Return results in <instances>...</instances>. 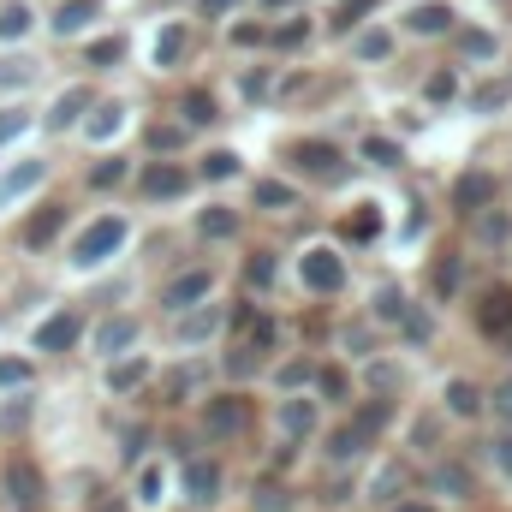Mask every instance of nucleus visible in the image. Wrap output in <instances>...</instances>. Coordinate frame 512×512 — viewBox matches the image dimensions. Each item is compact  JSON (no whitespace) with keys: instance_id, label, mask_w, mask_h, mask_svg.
I'll return each mask as SVG.
<instances>
[{"instance_id":"4d7b16f0","label":"nucleus","mask_w":512,"mask_h":512,"mask_svg":"<svg viewBox=\"0 0 512 512\" xmlns=\"http://www.w3.org/2000/svg\"><path fill=\"white\" fill-rule=\"evenodd\" d=\"M489 417H495L501 429H512V370H507L495 387H489Z\"/></svg>"},{"instance_id":"f3484780","label":"nucleus","mask_w":512,"mask_h":512,"mask_svg":"<svg viewBox=\"0 0 512 512\" xmlns=\"http://www.w3.org/2000/svg\"><path fill=\"white\" fill-rule=\"evenodd\" d=\"M435 411L447 417V429L483 423L489 417V387L477 382V376H465V370H453V376H441V387H435Z\"/></svg>"},{"instance_id":"49530a36","label":"nucleus","mask_w":512,"mask_h":512,"mask_svg":"<svg viewBox=\"0 0 512 512\" xmlns=\"http://www.w3.org/2000/svg\"><path fill=\"white\" fill-rule=\"evenodd\" d=\"M6 501H12V507H42V477H36V465H30V459H12V465H6Z\"/></svg>"},{"instance_id":"a18cd8bd","label":"nucleus","mask_w":512,"mask_h":512,"mask_svg":"<svg viewBox=\"0 0 512 512\" xmlns=\"http://www.w3.org/2000/svg\"><path fill=\"white\" fill-rule=\"evenodd\" d=\"M131 179H137V161H126L120 149L84 167V185H90V191H120V185H131Z\"/></svg>"},{"instance_id":"680f3d73","label":"nucleus","mask_w":512,"mask_h":512,"mask_svg":"<svg viewBox=\"0 0 512 512\" xmlns=\"http://www.w3.org/2000/svg\"><path fill=\"white\" fill-rule=\"evenodd\" d=\"M239 90H245V96H262V90H268V72H262V66H251V72H245V78H239Z\"/></svg>"},{"instance_id":"4be33fe9","label":"nucleus","mask_w":512,"mask_h":512,"mask_svg":"<svg viewBox=\"0 0 512 512\" xmlns=\"http://www.w3.org/2000/svg\"><path fill=\"white\" fill-rule=\"evenodd\" d=\"M423 501H447V507H465L471 501V489H477V477H471V465L465 459H453V453H441V459H429L423 465Z\"/></svg>"},{"instance_id":"f257e3e1","label":"nucleus","mask_w":512,"mask_h":512,"mask_svg":"<svg viewBox=\"0 0 512 512\" xmlns=\"http://www.w3.org/2000/svg\"><path fill=\"white\" fill-rule=\"evenodd\" d=\"M126 245H131V215L102 209V215H90V221H78L66 233V268L78 280H96V274H108L126 256Z\"/></svg>"},{"instance_id":"338daca9","label":"nucleus","mask_w":512,"mask_h":512,"mask_svg":"<svg viewBox=\"0 0 512 512\" xmlns=\"http://www.w3.org/2000/svg\"><path fill=\"white\" fill-rule=\"evenodd\" d=\"M0 328H6V316H0Z\"/></svg>"},{"instance_id":"c756f323","label":"nucleus","mask_w":512,"mask_h":512,"mask_svg":"<svg viewBox=\"0 0 512 512\" xmlns=\"http://www.w3.org/2000/svg\"><path fill=\"white\" fill-rule=\"evenodd\" d=\"M42 84V60L30 48H0V102H24V90Z\"/></svg>"},{"instance_id":"dca6fc26","label":"nucleus","mask_w":512,"mask_h":512,"mask_svg":"<svg viewBox=\"0 0 512 512\" xmlns=\"http://www.w3.org/2000/svg\"><path fill=\"white\" fill-rule=\"evenodd\" d=\"M54 179V161L48 155H18V161H0V215H24L30 197H42V185Z\"/></svg>"},{"instance_id":"58836bf2","label":"nucleus","mask_w":512,"mask_h":512,"mask_svg":"<svg viewBox=\"0 0 512 512\" xmlns=\"http://www.w3.org/2000/svg\"><path fill=\"white\" fill-rule=\"evenodd\" d=\"M411 310V292L399 286V280H382V286H370V304H364V322H376V328H399V316Z\"/></svg>"},{"instance_id":"052dcab7","label":"nucleus","mask_w":512,"mask_h":512,"mask_svg":"<svg viewBox=\"0 0 512 512\" xmlns=\"http://www.w3.org/2000/svg\"><path fill=\"white\" fill-rule=\"evenodd\" d=\"M453 90H459V78H453V72H435V78H429V90H423V102H447Z\"/></svg>"},{"instance_id":"a878e982","label":"nucleus","mask_w":512,"mask_h":512,"mask_svg":"<svg viewBox=\"0 0 512 512\" xmlns=\"http://www.w3.org/2000/svg\"><path fill=\"white\" fill-rule=\"evenodd\" d=\"M501 203V173H489V167H465L459 179H453V209L471 221V215H483V209H495Z\"/></svg>"},{"instance_id":"4468645a","label":"nucleus","mask_w":512,"mask_h":512,"mask_svg":"<svg viewBox=\"0 0 512 512\" xmlns=\"http://www.w3.org/2000/svg\"><path fill=\"white\" fill-rule=\"evenodd\" d=\"M322 429H328V411H322L316 393L274 399V435H280V447H310V441H322Z\"/></svg>"},{"instance_id":"72a5a7b5","label":"nucleus","mask_w":512,"mask_h":512,"mask_svg":"<svg viewBox=\"0 0 512 512\" xmlns=\"http://www.w3.org/2000/svg\"><path fill=\"white\" fill-rule=\"evenodd\" d=\"M42 30L36 0H0V48H30Z\"/></svg>"},{"instance_id":"bf43d9fd","label":"nucleus","mask_w":512,"mask_h":512,"mask_svg":"<svg viewBox=\"0 0 512 512\" xmlns=\"http://www.w3.org/2000/svg\"><path fill=\"white\" fill-rule=\"evenodd\" d=\"M227 42H233V48H268V24H239V18H233V24H227Z\"/></svg>"},{"instance_id":"603ef678","label":"nucleus","mask_w":512,"mask_h":512,"mask_svg":"<svg viewBox=\"0 0 512 512\" xmlns=\"http://www.w3.org/2000/svg\"><path fill=\"white\" fill-rule=\"evenodd\" d=\"M310 36H316L310 12H292L286 24H268V48H274V54H292V48H304Z\"/></svg>"},{"instance_id":"ea45409f","label":"nucleus","mask_w":512,"mask_h":512,"mask_svg":"<svg viewBox=\"0 0 512 512\" xmlns=\"http://www.w3.org/2000/svg\"><path fill=\"white\" fill-rule=\"evenodd\" d=\"M203 185H227V179H239L245 173V149H233V143H215V149H203L197 155V167H191Z\"/></svg>"},{"instance_id":"3c124183","label":"nucleus","mask_w":512,"mask_h":512,"mask_svg":"<svg viewBox=\"0 0 512 512\" xmlns=\"http://www.w3.org/2000/svg\"><path fill=\"white\" fill-rule=\"evenodd\" d=\"M126 48H131V36H120V30L90 36V42H84V66H90V72H114V66L126 60Z\"/></svg>"},{"instance_id":"20e7f679","label":"nucleus","mask_w":512,"mask_h":512,"mask_svg":"<svg viewBox=\"0 0 512 512\" xmlns=\"http://www.w3.org/2000/svg\"><path fill=\"white\" fill-rule=\"evenodd\" d=\"M221 268L215 262H191V268H173L161 286H155V304H161V316L173 322V316H185V310H203V304H221Z\"/></svg>"},{"instance_id":"0eeeda50","label":"nucleus","mask_w":512,"mask_h":512,"mask_svg":"<svg viewBox=\"0 0 512 512\" xmlns=\"http://www.w3.org/2000/svg\"><path fill=\"white\" fill-rule=\"evenodd\" d=\"M167 346L179 358H203L215 346H227V304H203V310H185L167 322Z\"/></svg>"},{"instance_id":"864d4df0","label":"nucleus","mask_w":512,"mask_h":512,"mask_svg":"<svg viewBox=\"0 0 512 512\" xmlns=\"http://www.w3.org/2000/svg\"><path fill=\"white\" fill-rule=\"evenodd\" d=\"M483 453H489V477L512 489V429H495V441H489Z\"/></svg>"},{"instance_id":"69168bd1","label":"nucleus","mask_w":512,"mask_h":512,"mask_svg":"<svg viewBox=\"0 0 512 512\" xmlns=\"http://www.w3.org/2000/svg\"><path fill=\"white\" fill-rule=\"evenodd\" d=\"M501 352H507V358H512V328H507V334H501Z\"/></svg>"},{"instance_id":"423d86ee","label":"nucleus","mask_w":512,"mask_h":512,"mask_svg":"<svg viewBox=\"0 0 512 512\" xmlns=\"http://www.w3.org/2000/svg\"><path fill=\"white\" fill-rule=\"evenodd\" d=\"M84 346L96 364H120L131 352H143V316L137 310H102L90 328H84Z\"/></svg>"},{"instance_id":"5fc2aeb1","label":"nucleus","mask_w":512,"mask_h":512,"mask_svg":"<svg viewBox=\"0 0 512 512\" xmlns=\"http://www.w3.org/2000/svg\"><path fill=\"white\" fill-rule=\"evenodd\" d=\"M251 512H298L292 483H262V489L251 495Z\"/></svg>"},{"instance_id":"6e6552de","label":"nucleus","mask_w":512,"mask_h":512,"mask_svg":"<svg viewBox=\"0 0 512 512\" xmlns=\"http://www.w3.org/2000/svg\"><path fill=\"white\" fill-rule=\"evenodd\" d=\"M131 131H137V102H131V96H96L90 114H84V126H78V137H84L90 149L114 155Z\"/></svg>"},{"instance_id":"79ce46f5","label":"nucleus","mask_w":512,"mask_h":512,"mask_svg":"<svg viewBox=\"0 0 512 512\" xmlns=\"http://www.w3.org/2000/svg\"><path fill=\"white\" fill-rule=\"evenodd\" d=\"M465 262H471V256H459V251L435 256V268H429V304H453V298H459V286H465Z\"/></svg>"},{"instance_id":"39448f33","label":"nucleus","mask_w":512,"mask_h":512,"mask_svg":"<svg viewBox=\"0 0 512 512\" xmlns=\"http://www.w3.org/2000/svg\"><path fill=\"white\" fill-rule=\"evenodd\" d=\"M417 495V483H411V459H399V453H382L376 447V459L358 471V501L370 512H393L399 501H411Z\"/></svg>"},{"instance_id":"6ab92c4d","label":"nucleus","mask_w":512,"mask_h":512,"mask_svg":"<svg viewBox=\"0 0 512 512\" xmlns=\"http://www.w3.org/2000/svg\"><path fill=\"white\" fill-rule=\"evenodd\" d=\"M191 60V18H155L143 36V66L149 72H179Z\"/></svg>"},{"instance_id":"b1692460","label":"nucleus","mask_w":512,"mask_h":512,"mask_svg":"<svg viewBox=\"0 0 512 512\" xmlns=\"http://www.w3.org/2000/svg\"><path fill=\"white\" fill-rule=\"evenodd\" d=\"M405 42H399V30H393V18H370L364 30H352V42H346V54H352V66H393V54H399Z\"/></svg>"},{"instance_id":"7c9ffc66","label":"nucleus","mask_w":512,"mask_h":512,"mask_svg":"<svg viewBox=\"0 0 512 512\" xmlns=\"http://www.w3.org/2000/svg\"><path fill=\"white\" fill-rule=\"evenodd\" d=\"M352 167H370V173H393V167H405V137H393V131H364L358 143H352Z\"/></svg>"},{"instance_id":"09e8293b","label":"nucleus","mask_w":512,"mask_h":512,"mask_svg":"<svg viewBox=\"0 0 512 512\" xmlns=\"http://www.w3.org/2000/svg\"><path fill=\"white\" fill-rule=\"evenodd\" d=\"M36 387V358L30 352H0V399H18Z\"/></svg>"},{"instance_id":"5701e85b","label":"nucleus","mask_w":512,"mask_h":512,"mask_svg":"<svg viewBox=\"0 0 512 512\" xmlns=\"http://www.w3.org/2000/svg\"><path fill=\"white\" fill-rule=\"evenodd\" d=\"M90 102H96V90H90V84H60V90L48 96V108L36 114V126H42V131H54V137H66V131H78V126H84Z\"/></svg>"},{"instance_id":"e2e57ef3","label":"nucleus","mask_w":512,"mask_h":512,"mask_svg":"<svg viewBox=\"0 0 512 512\" xmlns=\"http://www.w3.org/2000/svg\"><path fill=\"white\" fill-rule=\"evenodd\" d=\"M268 18H292V12H304V0H256Z\"/></svg>"},{"instance_id":"4c0bfd02","label":"nucleus","mask_w":512,"mask_h":512,"mask_svg":"<svg viewBox=\"0 0 512 512\" xmlns=\"http://www.w3.org/2000/svg\"><path fill=\"white\" fill-rule=\"evenodd\" d=\"M334 346H340V364H352V370H358V364H370V358L382 352V328L358 316V322H346V328L334 334Z\"/></svg>"},{"instance_id":"6e6d98bb","label":"nucleus","mask_w":512,"mask_h":512,"mask_svg":"<svg viewBox=\"0 0 512 512\" xmlns=\"http://www.w3.org/2000/svg\"><path fill=\"white\" fill-rule=\"evenodd\" d=\"M245 280H251L256 292H268V286L280 280V256H274V251H251V262H245Z\"/></svg>"},{"instance_id":"a211bd4d","label":"nucleus","mask_w":512,"mask_h":512,"mask_svg":"<svg viewBox=\"0 0 512 512\" xmlns=\"http://www.w3.org/2000/svg\"><path fill=\"white\" fill-rule=\"evenodd\" d=\"M453 48H459V66H465V72H501V60H507V30H495V24H483V18H459Z\"/></svg>"},{"instance_id":"ddd939ff","label":"nucleus","mask_w":512,"mask_h":512,"mask_svg":"<svg viewBox=\"0 0 512 512\" xmlns=\"http://www.w3.org/2000/svg\"><path fill=\"white\" fill-rule=\"evenodd\" d=\"M137 203H149V209H167V203H185L191 197V185H197V173H191V161H137Z\"/></svg>"},{"instance_id":"f704fd0d","label":"nucleus","mask_w":512,"mask_h":512,"mask_svg":"<svg viewBox=\"0 0 512 512\" xmlns=\"http://www.w3.org/2000/svg\"><path fill=\"white\" fill-rule=\"evenodd\" d=\"M471 316H477V334L501 346V334L512 328V286H483V292H477V310H471Z\"/></svg>"},{"instance_id":"c03bdc74","label":"nucleus","mask_w":512,"mask_h":512,"mask_svg":"<svg viewBox=\"0 0 512 512\" xmlns=\"http://www.w3.org/2000/svg\"><path fill=\"white\" fill-rule=\"evenodd\" d=\"M471 245L477 251H507L512 245V209H483V215H471Z\"/></svg>"},{"instance_id":"37998d69","label":"nucleus","mask_w":512,"mask_h":512,"mask_svg":"<svg viewBox=\"0 0 512 512\" xmlns=\"http://www.w3.org/2000/svg\"><path fill=\"white\" fill-rule=\"evenodd\" d=\"M173 120L185 131H209L221 120V102H215V90H203V84H191L185 96H179V108H173Z\"/></svg>"},{"instance_id":"13d9d810","label":"nucleus","mask_w":512,"mask_h":512,"mask_svg":"<svg viewBox=\"0 0 512 512\" xmlns=\"http://www.w3.org/2000/svg\"><path fill=\"white\" fill-rule=\"evenodd\" d=\"M245 6H256V0H197V18H215V24H233Z\"/></svg>"},{"instance_id":"f03ea898","label":"nucleus","mask_w":512,"mask_h":512,"mask_svg":"<svg viewBox=\"0 0 512 512\" xmlns=\"http://www.w3.org/2000/svg\"><path fill=\"white\" fill-rule=\"evenodd\" d=\"M286 274L304 298H340L352 286V256H346L340 239H304L286 256Z\"/></svg>"},{"instance_id":"de8ad7c7","label":"nucleus","mask_w":512,"mask_h":512,"mask_svg":"<svg viewBox=\"0 0 512 512\" xmlns=\"http://www.w3.org/2000/svg\"><path fill=\"white\" fill-rule=\"evenodd\" d=\"M143 143H149V161H185L179 149L191 143V131L179 126V120H155V126L143 131Z\"/></svg>"},{"instance_id":"0e129e2a","label":"nucleus","mask_w":512,"mask_h":512,"mask_svg":"<svg viewBox=\"0 0 512 512\" xmlns=\"http://www.w3.org/2000/svg\"><path fill=\"white\" fill-rule=\"evenodd\" d=\"M393 512H435V501H423V495H411V501H399Z\"/></svg>"},{"instance_id":"9b49d317","label":"nucleus","mask_w":512,"mask_h":512,"mask_svg":"<svg viewBox=\"0 0 512 512\" xmlns=\"http://www.w3.org/2000/svg\"><path fill=\"white\" fill-rule=\"evenodd\" d=\"M179 501L191 512H215L227 501V465H221V453H191V459H179Z\"/></svg>"},{"instance_id":"774afa93","label":"nucleus","mask_w":512,"mask_h":512,"mask_svg":"<svg viewBox=\"0 0 512 512\" xmlns=\"http://www.w3.org/2000/svg\"><path fill=\"white\" fill-rule=\"evenodd\" d=\"M346 6H352V0H346Z\"/></svg>"},{"instance_id":"2f4dec72","label":"nucleus","mask_w":512,"mask_h":512,"mask_svg":"<svg viewBox=\"0 0 512 512\" xmlns=\"http://www.w3.org/2000/svg\"><path fill=\"white\" fill-rule=\"evenodd\" d=\"M155 376H161V370H155L149 352H131V358H120V364H102V387H108V399H131V393H143Z\"/></svg>"},{"instance_id":"473e14b6","label":"nucleus","mask_w":512,"mask_h":512,"mask_svg":"<svg viewBox=\"0 0 512 512\" xmlns=\"http://www.w3.org/2000/svg\"><path fill=\"white\" fill-rule=\"evenodd\" d=\"M191 233L203 245H227V239H239V209L221 203V197H209L203 209H191Z\"/></svg>"},{"instance_id":"9d476101","label":"nucleus","mask_w":512,"mask_h":512,"mask_svg":"<svg viewBox=\"0 0 512 512\" xmlns=\"http://www.w3.org/2000/svg\"><path fill=\"white\" fill-rule=\"evenodd\" d=\"M179 501V465L149 453L143 465H131V489H126V507L131 512H167Z\"/></svg>"},{"instance_id":"e433bc0d","label":"nucleus","mask_w":512,"mask_h":512,"mask_svg":"<svg viewBox=\"0 0 512 512\" xmlns=\"http://www.w3.org/2000/svg\"><path fill=\"white\" fill-rule=\"evenodd\" d=\"M251 203L262 209V215H292L298 203H304V185H292L286 173H262L251 185Z\"/></svg>"},{"instance_id":"393cba45","label":"nucleus","mask_w":512,"mask_h":512,"mask_svg":"<svg viewBox=\"0 0 512 512\" xmlns=\"http://www.w3.org/2000/svg\"><path fill=\"white\" fill-rule=\"evenodd\" d=\"M197 429H203V441H233V435H245V399H239V393H209V399L197 405Z\"/></svg>"},{"instance_id":"1a4fd4ad","label":"nucleus","mask_w":512,"mask_h":512,"mask_svg":"<svg viewBox=\"0 0 512 512\" xmlns=\"http://www.w3.org/2000/svg\"><path fill=\"white\" fill-rule=\"evenodd\" d=\"M84 328H90V316H84L78 304H54V310L30 328L24 352H30V358H66V352L84 346Z\"/></svg>"},{"instance_id":"bb28decb","label":"nucleus","mask_w":512,"mask_h":512,"mask_svg":"<svg viewBox=\"0 0 512 512\" xmlns=\"http://www.w3.org/2000/svg\"><path fill=\"white\" fill-rule=\"evenodd\" d=\"M316 399H322V411L334 405V411H352L358 399H364V387H358V370L352 364H340V358H328V364H316V387H310Z\"/></svg>"},{"instance_id":"cd10ccee","label":"nucleus","mask_w":512,"mask_h":512,"mask_svg":"<svg viewBox=\"0 0 512 512\" xmlns=\"http://www.w3.org/2000/svg\"><path fill=\"white\" fill-rule=\"evenodd\" d=\"M459 108H465L471 120H501V114L512 108V78L507 72H483V78L459 96Z\"/></svg>"},{"instance_id":"2eb2a0df","label":"nucleus","mask_w":512,"mask_h":512,"mask_svg":"<svg viewBox=\"0 0 512 512\" xmlns=\"http://www.w3.org/2000/svg\"><path fill=\"white\" fill-rule=\"evenodd\" d=\"M393 30H399V42H441L459 30V6L453 0H405L393 12Z\"/></svg>"},{"instance_id":"c85d7f7f","label":"nucleus","mask_w":512,"mask_h":512,"mask_svg":"<svg viewBox=\"0 0 512 512\" xmlns=\"http://www.w3.org/2000/svg\"><path fill=\"white\" fill-rule=\"evenodd\" d=\"M399 441H405V453H411V459H423V465H429V459H441V453H447V447H441V441H447V417H441L435 405H429V411H411Z\"/></svg>"},{"instance_id":"c9c22d12","label":"nucleus","mask_w":512,"mask_h":512,"mask_svg":"<svg viewBox=\"0 0 512 512\" xmlns=\"http://www.w3.org/2000/svg\"><path fill=\"white\" fill-rule=\"evenodd\" d=\"M399 352H423V346H435V334H441V316H435V304H423V298H411V310L399 316Z\"/></svg>"},{"instance_id":"aec40b11","label":"nucleus","mask_w":512,"mask_h":512,"mask_svg":"<svg viewBox=\"0 0 512 512\" xmlns=\"http://www.w3.org/2000/svg\"><path fill=\"white\" fill-rule=\"evenodd\" d=\"M102 18H108V0H54V12H42V30L54 42H90L102 36Z\"/></svg>"},{"instance_id":"412c9836","label":"nucleus","mask_w":512,"mask_h":512,"mask_svg":"<svg viewBox=\"0 0 512 512\" xmlns=\"http://www.w3.org/2000/svg\"><path fill=\"white\" fill-rule=\"evenodd\" d=\"M66 233H72V209H66L60 197H42V203H30V215H24V227H18V245L30 256H42V251H54Z\"/></svg>"},{"instance_id":"7ed1b4c3","label":"nucleus","mask_w":512,"mask_h":512,"mask_svg":"<svg viewBox=\"0 0 512 512\" xmlns=\"http://www.w3.org/2000/svg\"><path fill=\"white\" fill-rule=\"evenodd\" d=\"M352 173H358L352 149L334 137H292L286 143V179L292 185H346Z\"/></svg>"},{"instance_id":"a19ab883","label":"nucleus","mask_w":512,"mask_h":512,"mask_svg":"<svg viewBox=\"0 0 512 512\" xmlns=\"http://www.w3.org/2000/svg\"><path fill=\"white\" fill-rule=\"evenodd\" d=\"M262 382L274 387V399H286V393H310V387H316V358H280V364H268Z\"/></svg>"},{"instance_id":"f8f14e48","label":"nucleus","mask_w":512,"mask_h":512,"mask_svg":"<svg viewBox=\"0 0 512 512\" xmlns=\"http://www.w3.org/2000/svg\"><path fill=\"white\" fill-rule=\"evenodd\" d=\"M316 453H322V465H328V471H364V465L376 459V435L346 411L340 423H328V429H322V447H316Z\"/></svg>"},{"instance_id":"8fccbe9b","label":"nucleus","mask_w":512,"mask_h":512,"mask_svg":"<svg viewBox=\"0 0 512 512\" xmlns=\"http://www.w3.org/2000/svg\"><path fill=\"white\" fill-rule=\"evenodd\" d=\"M30 131H42L30 102H0V155H6V149H18Z\"/></svg>"}]
</instances>
